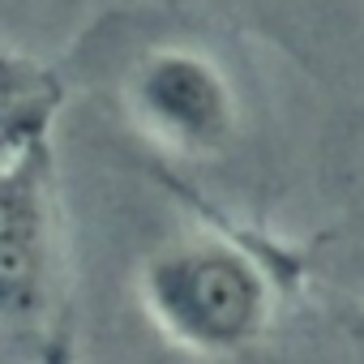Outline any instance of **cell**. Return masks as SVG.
<instances>
[{
  "mask_svg": "<svg viewBox=\"0 0 364 364\" xmlns=\"http://www.w3.org/2000/svg\"><path fill=\"white\" fill-rule=\"evenodd\" d=\"M141 304L167 343L198 355H232L266 334L274 283L240 240L193 236L146 262Z\"/></svg>",
  "mask_w": 364,
  "mask_h": 364,
  "instance_id": "6da1fadb",
  "label": "cell"
},
{
  "mask_svg": "<svg viewBox=\"0 0 364 364\" xmlns=\"http://www.w3.org/2000/svg\"><path fill=\"white\" fill-rule=\"evenodd\" d=\"M129 107L146 137L185 159L219 154L240 124L228 73L198 48L150 52L129 77Z\"/></svg>",
  "mask_w": 364,
  "mask_h": 364,
  "instance_id": "7a4b0ae2",
  "label": "cell"
}]
</instances>
